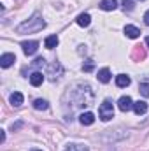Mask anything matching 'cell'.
Masks as SVG:
<instances>
[{"instance_id":"6da1fadb","label":"cell","mask_w":149,"mask_h":151,"mask_svg":"<svg viewBox=\"0 0 149 151\" xmlns=\"http://www.w3.org/2000/svg\"><path fill=\"white\" fill-rule=\"evenodd\" d=\"M70 95L74 97V107H86L91 106L93 102V91L90 88V84H75V88H72Z\"/></svg>"},{"instance_id":"7a4b0ae2","label":"cell","mask_w":149,"mask_h":151,"mask_svg":"<svg viewBox=\"0 0 149 151\" xmlns=\"http://www.w3.org/2000/svg\"><path fill=\"white\" fill-rule=\"evenodd\" d=\"M42 28H46V21L42 19L40 14H34L30 19L23 21V23L16 28V32H18V34H37Z\"/></svg>"},{"instance_id":"3957f363","label":"cell","mask_w":149,"mask_h":151,"mask_svg":"<svg viewBox=\"0 0 149 151\" xmlns=\"http://www.w3.org/2000/svg\"><path fill=\"white\" fill-rule=\"evenodd\" d=\"M98 114H100V119H102V121H109L111 118H114V106H112V102L109 99H105V100L100 104Z\"/></svg>"},{"instance_id":"277c9868","label":"cell","mask_w":149,"mask_h":151,"mask_svg":"<svg viewBox=\"0 0 149 151\" xmlns=\"http://www.w3.org/2000/svg\"><path fill=\"white\" fill-rule=\"evenodd\" d=\"M21 47H23V53L27 55V56H32V55H35L39 49V42L37 40H25L23 44H21Z\"/></svg>"},{"instance_id":"5b68a950","label":"cell","mask_w":149,"mask_h":151,"mask_svg":"<svg viewBox=\"0 0 149 151\" xmlns=\"http://www.w3.org/2000/svg\"><path fill=\"white\" fill-rule=\"evenodd\" d=\"M117 107H119V111L128 113L130 109H133V100H132L128 95H125V97H121V99L117 100Z\"/></svg>"},{"instance_id":"8992f818","label":"cell","mask_w":149,"mask_h":151,"mask_svg":"<svg viewBox=\"0 0 149 151\" xmlns=\"http://www.w3.org/2000/svg\"><path fill=\"white\" fill-rule=\"evenodd\" d=\"M14 62H16V56H14L12 53H5V55H2V58H0V65H2L4 69L11 67Z\"/></svg>"},{"instance_id":"52a82bcc","label":"cell","mask_w":149,"mask_h":151,"mask_svg":"<svg viewBox=\"0 0 149 151\" xmlns=\"http://www.w3.org/2000/svg\"><path fill=\"white\" fill-rule=\"evenodd\" d=\"M79 121H81V125H93L95 123V114L93 113H82L79 116Z\"/></svg>"},{"instance_id":"ba28073f","label":"cell","mask_w":149,"mask_h":151,"mask_svg":"<svg viewBox=\"0 0 149 151\" xmlns=\"http://www.w3.org/2000/svg\"><path fill=\"white\" fill-rule=\"evenodd\" d=\"M125 34H126V37H130V39H137L140 35V30L137 27H133V25H126L125 27Z\"/></svg>"},{"instance_id":"9c48e42d","label":"cell","mask_w":149,"mask_h":151,"mask_svg":"<svg viewBox=\"0 0 149 151\" xmlns=\"http://www.w3.org/2000/svg\"><path fill=\"white\" fill-rule=\"evenodd\" d=\"M133 111H135V114H146L148 113V104L144 102V100H139V102H133Z\"/></svg>"},{"instance_id":"30bf717a","label":"cell","mask_w":149,"mask_h":151,"mask_svg":"<svg viewBox=\"0 0 149 151\" xmlns=\"http://www.w3.org/2000/svg\"><path fill=\"white\" fill-rule=\"evenodd\" d=\"M116 7H117V0H102L100 2L102 11H114Z\"/></svg>"},{"instance_id":"8fae6325","label":"cell","mask_w":149,"mask_h":151,"mask_svg":"<svg viewBox=\"0 0 149 151\" xmlns=\"http://www.w3.org/2000/svg\"><path fill=\"white\" fill-rule=\"evenodd\" d=\"M42 81H44L42 72H32V74H30V84H32V86H40Z\"/></svg>"},{"instance_id":"7c38bea8","label":"cell","mask_w":149,"mask_h":151,"mask_svg":"<svg viewBox=\"0 0 149 151\" xmlns=\"http://www.w3.org/2000/svg\"><path fill=\"white\" fill-rule=\"evenodd\" d=\"M132 81H130V77L126 74H119V76H116V84L119 86V88H126L128 84H130Z\"/></svg>"},{"instance_id":"4fadbf2b","label":"cell","mask_w":149,"mask_h":151,"mask_svg":"<svg viewBox=\"0 0 149 151\" xmlns=\"http://www.w3.org/2000/svg\"><path fill=\"white\" fill-rule=\"evenodd\" d=\"M97 77H98L100 83H109V81H111V70H109L107 67H105V69H100Z\"/></svg>"},{"instance_id":"5bb4252c","label":"cell","mask_w":149,"mask_h":151,"mask_svg":"<svg viewBox=\"0 0 149 151\" xmlns=\"http://www.w3.org/2000/svg\"><path fill=\"white\" fill-rule=\"evenodd\" d=\"M9 100H11V104H12L14 107H19V106L23 104V95H21L19 91H14V93L11 95V99H9Z\"/></svg>"},{"instance_id":"9a60e30c","label":"cell","mask_w":149,"mask_h":151,"mask_svg":"<svg viewBox=\"0 0 149 151\" xmlns=\"http://www.w3.org/2000/svg\"><path fill=\"white\" fill-rule=\"evenodd\" d=\"M75 21H77V25H79V27H88V25L91 23V18H90V14H86V12H84V14H79Z\"/></svg>"},{"instance_id":"2e32d148","label":"cell","mask_w":149,"mask_h":151,"mask_svg":"<svg viewBox=\"0 0 149 151\" xmlns=\"http://www.w3.org/2000/svg\"><path fill=\"white\" fill-rule=\"evenodd\" d=\"M34 107H35L37 111H46V109L49 107V104H47V100H44V99H35V100H34Z\"/></svg>"},{"instance_id":"e0dca14e","label":"cell","mask_w":149,"mask_h":151,"mask_svg":"<svg viewBox=\"0 0 149 151\" xmlns=\"http://www.w3.org/2000/svg\"><path fill=\"white\" fill-rule=\"evenodd\" d=\"M58 42H60V40H58L56 35H49V37L46 39V42H44V44H46V47H47V49H53V47H56V46H58Z\"/></svg>"},{"instance_id":"ac0fdd59","label":"cell","mask_w":149,"mask_h":151,"mask_svg":"<svg viewBox=\"0 0 149 151\" xmlns=\"http://www.w3.org/2000/svg\"><path fill=\"white\" fill-rule=\"evenodd\" d=\"M65 151H88V148L82 144H70V146H67Z\"/></svg>"},{"instance_id":"d6986e66","label":"cell","mask_w":149,"mask_h":151,"mask_svg":"<svg viewBox=\"0 0 149 151\" xmlns=\"http://www.w3.org/2000/svg\"><path fill=\"white\" fill-rule=\"evenodd\" d=\"M95 69V62L93 60H86V63H82V70L84 72H91Z\"/></svg>"},{"instance_id":"ffe728a7","label":"cell","mask_w":149,"mask_h":151,"mask_svg":"<svg viewBox=\"0 0 149 151\" xmlns=\"http://www.w3.org/2000/svg\"><path fill=\"white\" fill-rule=\"evenodd\" d=\"M139 91H140L144 97H149V83H142V84L139 86Z\"/></svg>"},{"instance_id":"44dd1931","label":"cell","mask_w":149,"mask_h":151,"mask_svg":"<svg viewBox=\"0 0 149 151\" xmlns=\"http://www.w3.org/2000/svg\"><path fill=\"white\" fill-rule=\"evenodd\" d=\"M123 2V9L125 11H132L133 9V0H121Z\"/></svg>"},{"instance_id":"7402d4cb","label":"cell","mask_w":149,"mask_h":151,"mask_svg":"<svg viewBox=\"0 0 149 151\" xmlns=\"http://www.w3.org/2000/svg\"><path fill=\"white\" fill-rule=\"evenodd\" d=\"M46 65V60L44 58H37L35 62H34V67H44Z\"/></svg>"},{"instance_id":"603a6c76","label":"cell","mask_w":149,"mask_h":151,"mask_svg":"<svg viewBox=\"0 0 149 151\" xmlns=\"http://www.w3.org/2000/svg\"><path fill=\"white\" fill-rule=\"evenodd\" d=\"M144 23H146V25L149 27V11L146 12V14H144Z\"/></svg>"},{"instance_id":"cb8c5ba5","label":"cell","mask_w":149,"mask_h":151,"mask_svg":"<svg viewBox=\"0 0 149 151\" xmlns=\"http://www.w3.org/2000/svg\"><path fill=\"white\" fill-rule=\"evenodd\" d=\"M4 141H5V132L0 130V142H4Z\"/></svg>"},{"instance_id":"d4e9b609","label":"cell","mask_w":149,"mask_h":151,"mask_svg":"<svg viewBox=\"0 0 149 151\" xmlns=\"http://www.w3.org/2000/svg\"><path fill=\"white\" fill-rule=\"evenodd\" d=\"M146 44H148V47H149V37H146Z\"/></svg>"},{"instance_id":"484cf974","label":"cell","mask_w":149,"mask_h":151,"mask_svg":"<svg viewBox=\"0 0 149 151\" xmlns=\"http://www.w3.org/2000/svg\"><path fill=\"white\" fill-rule=\"evenodd\" d=\"M32 151H42V150H32Z\"/></svg>"}]
</instances>
